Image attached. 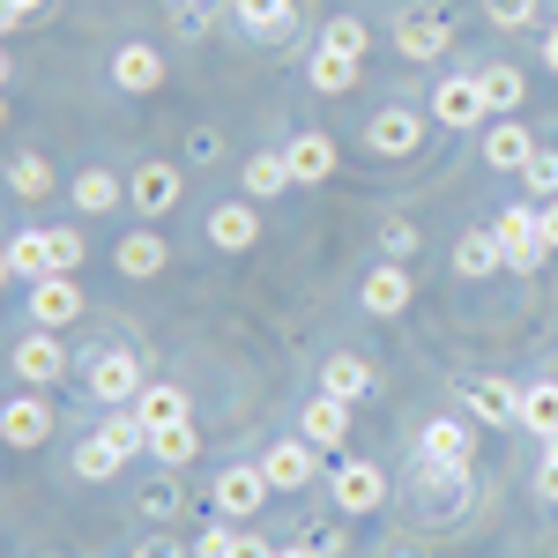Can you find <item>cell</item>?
Segmentation results:
<instances>
[{
	"mask_svg": "<svg viewBox=\"0 0 558 558\" xmlns=\"http://www.w3.org/2000/svg\"><path fill=\"white\" fill-rule=\"evenodd\" d=\"M544 68H551V75H558V31H551V38H544Z\"/></svg>",
	"mask_w": 558,
	"mask_h": 558,
	"instance_id": "obj_46",
	"label": "cell"
},
{
	"mask_svg": "<svg viewBox=\"0 0 558 558\" xmlns=\"http://www.w3.org/2000/svg\"><path fill=\"white\" fill-rule=\"evenodd\" d=\"M529 157H536L529 120H514V112H507V120H492V134H484V165H492V172H521Z\"/></svg>",
	"mask_w": 558,
	"mask_h": 558,
	"instance_id": "obj_11",
	"label": "cell"
},
{
	"mask_svg": "<svg viewBox=\"0 0 558 558\" xmlns=\"http://www.w3.org/2000/svg\"><path fill=\"white\" fill-rule=\"evenodd\" d=\"M45 239H52V268H60V276L83 268V231H45Z\"/></svg>",
	"mask_w": 558,
	"mask_h": 558,
	"instance_id": "obj_38",
	"label": "cell"
},
{
	"mask_svg": "<svg viewBox=\"0 0 558 558\" xmlns=\"http://www.w3.org/2000/svg\"><path fill=\"white\" fill-rule=\"evenodd\" d=\"M15 8H23V15H38V8H45V0H15Z\"/></svg>",
	"mask_w": 558,
	"mask_h": 558,
	"instance_id": "obj_49",
	"label": "cell"
},
{
	"mask_svg": "<svg viewBox=\"0 0 558 558\" xmlns=\"http://www.w3.org/2000/svg\"><path fill=\"white\" fill-rule=\"evenodd\" d=\"M305 83L320 89V97H343V89L357 83V60H350V52H336V45H313V60H305Z\"/></svg>",
	"mask_w": 558,
	"mask_h": 558,
	"instance_id": "obj_20",
	"label": "cell"
},
{
	"mask_svg": "<svg viewBox=\"0 0 558 558\" xmlns=\"http://www.w3.org/2000/svg\"><path fill=\"white\" fill-rule=\"evenodd\" d=\"M507 268V246H499V231H470L462 246H454V276H499Z\"/></svg>",
	"mask_w": 558,
	"mask_h": 558,
	"instance_id": "obj_25",
	"label": "cell"
},
{
	"mask_svg": "<svg viewBox=\"0 0 558 558\" xmlns=\"http://www.w3.org/2000/svg\"><path fill=\"white\" fill-rule=\"evenodd\" d=\"M476 89H484V112H521V97H529V83H521V68H507V60H492V68H476Z\"/></svg>",
	"mask_w": 558,
	"mask_h": 558,
	"instance_id": "obj_19",
	"label": "cell"
},
{
	"mask_svg": "<svg viewBox=\"0 0 558 558\" xmlns=\"http://www.w3.org/2000/svg\"><path fill=\"white\" fill-rule=\"evenodd\" d=\"M128 410H134V417H142L149 432H157V425H179V417H186V395H179L172 380H149V387H142V395L128 402Z\"/></svg>",
	"mask_w": 558,
	"mask_h": 558,
	"instance_id": "obj_23",
	"label": "cell"
},
{
	"mask_svg": "<svg viewBox=\"0 0 558 558\" xmlns=\"http://www.w3.org/2000/svg\"><path fill=\"white\" fill-rule=\"evenodd\" d=\"M0 120H8V105H0Z\"/></svg>",
	"mask_w": 558,
	"mask_h": 558,
	"instance_id": "obj_52",
	"label": "cell"
},
{
	"mask_svg": "<svg viewBox=\"0 0 558 558\" xmlns=\"http://www.w3.org/2000/svg\"><path fill=\"white\" fill-rule=\"evenodd\" d=\"M470 425L462 417H432L425 432H417V462H425V476H462L470 470Z\"/></svg>",
	"mask_w": 558,
	"mask_h": 558,
	"instance_id": "obj_2",
	"label": "cell"
},
{
	"mask_svg": "<svg viewBox=\"0 0 558 558\" xmlns=\"http://www.w3.org/2000/svg\"><path fill=\"white\" fill-rule=\"evenodd\" d=\"M120 194H128V186H120V179H112V172H83V179H75V209H83V216L112 209Z\"/></svg>",
	"mask_w": 558,
	"mask_h": 558,
	"instance_id": "obj_33",
	"label": "cell"
},
{
	"mask_svg": "<svg viewBox=\"0 0 558 558\" xmlns=\"http://www.w3.org/2000/svg\"><path fill=\"white\" fill-rule=\"evenodd\" d=\"M172 15H179V31H186V38H202V31H209V0H172Z\"/></svg>",
	"mask_w": 558,
	"mask_h": 558,
	"instance_id": "obj_39",
	"label": "cell"
},
{
	"mask_svg": "<svg viewBox=\"0 0 558 558\" xmlns=\"http://www.w3.org/2000/svg\"><path fill=\"white\" fill-rule=\"evenodd\" d=\"M320 45H336V52H350V60H365V23H357V15H336V23L320 31Z\"/></svg>",
	"mask_w": 558,
	"mask_h": 558,
	"instance_id": "obj_36",
	"label": "cell"
},
{
	"mask_svg": "<svg viewBox=\"0 0 558 558\" xmlns=\"http://www.w3.org/2000/svg\"><path fill=\"white\" fill-rule=\"evenodd\" d=\"M268 492H276L268 470H223L209 499H216V514H223V521H254L260 507H268Z\"/></svg>",
	"mask_w": 558,
	"mask_h": 558,
	"instance_id": "obj_3",
	"label": "cell"
},
{
	"mask_svg": "<svg viewBox=\"0 0 558 558\" xmlns=\"http://www.w3.org/2000/svg\"><path fill=\"white\" fill-rule=\"evenodd\" d=\"M536 8H544V0H484V15H492L499 31H529V23H536Z\"/></svg>",
	"mask_w": 558,
	"mask_h": 558,
	"instance_id": "obj_37",
	"label": "cell"
},
{
	"mask_svg": "<svg viewBox=\"0 0 558 558\" xmlns=\"http://www.w3.org/2000/svg\"><path fill=\"white\" fill-rule=\"evenodd\" d=\"M194 447H202V439H194V417H179V425H157V432H149V454H157L165 470H186V462H194Z\"/></svg>",
	"mask_w": 558,
	"mask_h": 558,
	"instance_id": "obj_29",
	"label": "cell"
},
{
	"mask_svg": "<svg viewBox=\"0 0 558 558\" xmlns=\"http://www.w3.org/2000/svg\"><path fill=\"white\" fill-rule=\"evenodd\" d=\"M15 23H23V8H15V0H0V31H15Z\"/></svg>",
	"mask_w": 558,
	"mask_h": 558,
	"instance_id": "obj_45",
	"label": "cell"
},
{
	"mask_svg": "<svg viewBox=\"0 0 558 558\" xmlns=\"http://www.w3.org/2000/svg\"><path fill=\"white\" fill-rule=\"evenodd\" d=\"M231 558H276V544H260V536H239V544H231Z\"/></svg>",
	"mask_w": 558,
	"mask_h": 558,
	"instance_id": "obj_43",
	"label": "cell"
},
{
	"mask_svg": "<svg viewBox=\"0 0 558 558\" xmlns=\"http://www.w3.org/2000/svg\"><path fill=\"white\" fill-rule=\"evenodd\" d=\"M365 387H373V365L365 357H328L320 365V395H336V402H357Z\"/></svg>",
	"mask_w": 558,
	"mask_h": 558,
	"instance_id": "obj_27",
	"label": "cell"
},
{
	"mask_svg": "<svg viewBox=\"0 0 558 558\" xmlns=\"http://www.w3.org/2000/svg\"><path fill=\"white\" fill-rule=\"evenodd\" d=\"M492 231H499V246H507V268H521V276H529L536 260L551 254V246H544V216H536V209H521V202H514L507 216H499Z\"/></svg>",
	"mask_w": 558,
	"mask_h": 558,
	"instance_id": "obj_4",
	"label": "cell"
},
{
	"mask_svg": "<svg viewBox=\"0 0 558 558\" xmlns=\"http://www.w3.org/2000/svg\"><path fill=\"white\" fill-rule=\"evenodd\" d=\"M357 299H365V313H380V320H387V313H402V305H410V276H402V260H387V268H373Z\"/></svg>",
	"mask_w": 558,
	"mask_h": 558,
	"instance_id": "obj_21",
	"label": "cell"
},
{
	"mask_svg": "<svg viewBox=\"0 0 558 558\" xmlns=\"http://www.w3.org/2000/svg\"><path fill=\"white\" fill-rule=\"evenodd\" d=\"M395 45H402V60H439L454 31H447V15H432V8H410L402 23H395Z\"/></svg>",
	"mask_w": 558,
	"mask_h": 558,
	"instance_id": "obj_7",
	"label": "cell"
},
{
	"mask_svg": "<svg viewBox=\"0 0 558 558\" xmlns=\"http://www.w3.org/2000/svg\"><path fill=\"white\" fill-rule=\"evenodd\" d=\"M0 83H8V60H0Z\"/></svg>",
	"mask_w": 558,
	"mask_h": 558,
	"instance_id": "obj_51",
	"label": "cell"
},
{
	"mask_svg": "<svg viewBox=\"0 0 558 558\" xmlns=\"http://www.w3.org/2000/svg\"><path fill=\"white\" fill-rule=\"evenodd\" d=\"M142 558H179V551H172V544H149V551H142Z\"/></svg>",
	"mask_w": 558,
	"mask_h": 558,
	"instance_id": "obj_48",
	"label": "cell"
},
{
	"mask_svg": "<svg viewBox=\"0 0 558 558\" xmlns=\"http://www.w3.org/2000/svg\"><path fill=\"white\" fill-rule=\"evenodd\" d=\"M343 432H350V402H336V395H313V402H305L299 439H313V447H343Z\"/></svg>",
	"mask_w": 558,
	"mask_h": 558,
	"instance_id": "obj_18",
	"label": "cell"
},
{
	"mask_svg": "<svg viewBox=\"0 0 558 558\" xmlns=\"http://www.w3.org/2000/svg\"><path fill=\"white\" fill-rule=\"evenodd\" d=\"M291 186V165L276 157V149H260V157H246V194L254 202H268V194H283Z\"/></svg>",
	"mask_w": 558,
	"mask_h": 558,
	"instance_id": "obj_31",
	"label": "cell"
},
{
	"mask_svg": "<svg viewBox=\"0 0 558 558\" xmlns=\"http://www.w3.org/2000/svg\"><path fill=\"white\" fill-rule=\"evenodd\" d=\"M432 120H439V128H476V120H484V89H476V75H447V83L432 89Z\"/></svg>",
	"mask_w": 558,
	"mask_h": 558,
	"instance_id": "obj_10",
	"label": "cell"
},
{
	"mask_svg": "<svg viewBox=\"0 0 558 558\" xmlns=\"http://www.w3.org/2000/svg\"><path fill=\"white\" fill-rule=\"evenodd\" d=\"M75 313H83V283H75V276L52 268V276L31 283V320H38V328H68Z\"/></svg>",
	"mask_w": 558,
	"mask_h": 558,
	"instance_id": "obj_5",
	"label": "cell"
},
{
	"mask_svg": "<svg viewBox=\"0 0 558 558\" xmlns=\"http://www.w3.org/2000/svg\"><path fill=\"white\" fill-rule=\"evenodd\" d=\"M276 558H320V551H313V544H283Z\"/></svg>",
	"mask_w": 558,
	"mask_h": 558,
	"instance_id": "obj_47",
	"label": "cell"
},
{
	"mask_svg": "<svg viewBox=\"0 0 558 558\" xmlns=\"http://www.w3.org/2000/svg\"><path fill=\"white\" fill-rule=\"evenodd\" d=\"M112 83L120 89H134V97H142V89H157L165 83V52H157V45H120V52H112Z\"/></svg>",
	"mask_w": 558,
	"mask_h": 558,
	"instance_id": "obj_13",
	"label": "cell"
},
{
	"mask_svg": "<svg viewBox=\"0 0 558 558\" xmlns=\"http://www.w3.org/2000/svg\"><path fill=\"white\" fill-rule=\"evenodd\" d=\"M8 268H15L23 283L52 276V239H45V231H15V239H8Z\"/></svg>",
	"mask_w": 558,
	"mask_h": 558,
	"instance_id": "obj_26",
	"label": "cell"
},
{
	"mask_svg": "<svg viewBox=\"0 0 558 558\" xmlns=\"http://www.w3.org/2000/svg\"><path fill=\"white\" fill-rule=\"evenodd\" d=\"M231 15H239L254 38H283V31L299 23V8H291V0H231Z\"/></svg>",
	"mask_w": 558,
	"mask_h": 558,
	"instance_id": "obj_24",
	"label": "cell"
},
{
	"mask_svg": "<svg viewBox=\"0 0 558 558\" xmlns=\"http://www.w3.org/2000/svg\"><path fill=\"white\" fill-rule=\"evenodd\" d=\"M60 373H68V350L52 343V328H38V336H23V343H15V380L52 387Z\"/></svg>",
	"mask_w": 558,
	"mask_h": 558,
	"instance_id": "obj_12",
	"label": "cell"
},
{
	"mask_svg": "<svg viewBox=\"0 0 558 558\" xmlns=\"http://www.w3.org/2000/svg\"><path fill=\"white\" fill-rule=\"evenodd\" d=\"M536 492L558 507V454H544V462H536Z\"/></svg>",
	"mask_w": 558,
	"mask_h": 558,
	"instance_id": "obj_42",
	"label": "cell"
},
{
	"mask_svg": "<svg viewBox=\"0 0 558 558\" xmlns=\"http://www.w3.org/2000/svg\"><path fill=\"white\" fill-rule=\"evenodd\" d=\"M462 402H470V417H484V425H521V387H507V380H470Z\"/></svg>",
	"mask_w": 558,
	"mask_h": 558,
	"instance_id": "obj_15",
	"label": "cell"
},
{
	"mask_svg": "<svg viewBox=\"0 0 558 558\" xmlns=\"http://www.w3.org/2000/svg\"><path fill=\"white\" fill-rule=\"evenodd\" d=\"M521 186L544 194V202H558V149H536V157L521 165Z\"/></svg>",
	"mask_w": 558,
	"mask_h": 558,
	"instance_id": "obj_35",
	"label": "cell"
},
{
	"mask_svg": "<svg viewBox=\"0 0 558 558\" xmlns=\"http://www.w3.org/2000/svg\"><path fill=\"white\" fill-rule=\"evenodd\" d=\"M142 357L134 350H89V395L105 402V410H128L134 395H142Z\"/></svg>",
	"mask_w": 558,
	"mask_h": 558,
	"instance_id": "obj_1",
	"label": "cell"
},
{
	"mask_svg": "<svg viewBox=\"0 0 558 558\" xmlns=\"http://www.w3.org/2000/svg\"><path fill=\"white\" fill-rule=\"evenodd\" d=\"M0 439H8V447H45V439H52V402H45V395H15V402L0 410Z\"/></svg>",
	"mask_w": 558,
	"mask_h": 558,
	"instance_id": "obj_6",
	"label": "cell"
},
{
	"mask_svg": "<svg viewBox=\"0 0 558 558\" xmlns=\"http://www.w3.org/2000/svg\"><path fill=\"white\" fill-rule=\"evenodd\" d=\"M209 239H216V246H223V254H246V246H254V239H260L254 209H246V202H223V209L209 216Z\"/></svg>",
	"mask_w": 558,
	"mask_h": 558,
	"instance_id": "obj_22",
	"label": "cell"
},
{
	"mask_svg": "<svg viewBox=\"0 0 558 558\" xmlns=\"http://www.w3.org/2000/svg\"><path fill=\"white\" fill-rule=\"evenodd\" d=\"M380 246H387L395 260H410V254H417V231H410V223H387V239H380Z\"/></svg>",
	"mask_w": 558,
	"mask_h": 558,
	"instance_id": "obj_41",
	"label": "cell"
},
{
	"mask_svg": "<svg viewBox=\"0 0 558 558\" xmlns=\"http://www.w3.org/2000/svg\"><path fill=\"white\" fill-rule=\"evenodd\" d=\"M8 186H15L23 202H38V194H52V165H45V157H15V165H8Z\"/></svg>",
	"mask_w": 558,
	"mask_h": 558,
	"instance_id": "obj_34",
	"label": "cell"
},
{
	"mask_svg": "<svg viewBox=\"0 0 558 558\" xmlns=\"http://www.w3.org/2000/svg\"><path fill=\"white\" fill-rule=\"evenodd\" d=\"M179 186H186V179H179L172 165H142V172H134V186H128V202L142 216H165L179 202Z\"/></svg>",
	"mask_w": 558,
	"mask_h": 558,
	"instance_id": "obj_17",
	"label": "cell"
},
{
	"mask_svg": "<svg viewBox=\"0 0 558 558\" xmlns=\"http://www.w3.org/2000/svg\"><path fill=\"white\" fill-rule=\"evenodd\" d=\"M544 246H551V254H558V202H551V209H544Z\"/></svg>",
	"mask_w": 558,
	"mask_h": 558,
	"instance_id": "obj_44",
	"label": "cell"
},
{
	"mask_svg": "<svg viewBox=\"0 0 558 558\" xmlns=\"http://www.w3.org/2000/svg\"><path fill=\"white\" fill-rule=\"evenodd\" d=\"M365 142H373L380 157H410V149L425 142V120H417L410 105H380V112H373V128H365Z\"/></svg>",
	"mask_w": 558,
	"mask_h": 558,
	"instance_id": "obj_8",
	"label": "cell"
},
{
	"mask_svg": "<svg viewBox=\"0 0 558 558\" xmlns=\"http://www.w3.org/2000/svg\"><path fill=\"white\" fill-rule=\"evenodd\" d=\"M120 462H128V454H120V447H112L105 432L75 447V476H89V484H105V476H120Z\"/></svg>",
	"mask_w": 558,
	"mask_h": 558,
	"instance_id": "obj_30",
	"label": "cell"
},
{
	"mask_svg": "<svg viewBox=\"0 0 558 558\" xmlns=\"http://www.w3.org/2000/svg\"><path fill=\"white\" fill-rule=\"evenodd\" d=\"M313 454H320L313 439H276L260 470H268V484H276V492H299L305 476H313Z\"/></svg>",
	"mask_w": 558,
	"mask_h": 558,
	"instance_id": "obj_16",
	"label": "cell"
},
{
	"mask_svg": "<svg viewBox=\"0 0 558 558\" xmlns=\"http://www.w3.org/2000/svg\"><path fill=\"white\" fill-rule=\"evenodd\" d=\"M120 268H128V276H157V268H165V239H157V231L120 239Z\"/></svg>",
	"mask_w": 558,
	"mask_h": 558,
	"instance_id": "obj_32",
	"label": "cell"
},
{
	"mask_svg": "<svg viewBox=\"0 0 558 558\" xmlns=\"http://www.w3.org/2000/svg\"><path fill=\"white\" fill-rule=\"evenodd\" d=\"M231 544H239V536H231V529H223V514H216V529L194 544V558H231Z\"/></svg>",
	"mask_w": 558,
	"mask_h": 558,
	"instance_id": "obj_40",
	"label": "cell"
},
{
	"mask_svg": "<svg viewBox=\"0 0 558 558\" xmlns=\"http://www.w3.org/2000/svg\"><path fill=\"white\" fill-rule=\"evenodd\" d=\"M283 165H291V186H313V179L336 172V142L328 134H291L283 142Z\"/></svg>",
	"mask_w": 558,
	"mask_h": 558,
	"instance_id": "obj_14",
	"label": "cell"
},
{
	"mask_svg": "<svg viewBox=\"0 0 558 558\" xmlns=\"http://www.w3.org/2000/svg\"><path fill=\"white\" fill-rule=\"evenodd\" d=\"M521 432H536V439H551V432H558V380L521 387Z\"/></svg>",
	"mask_w": 558,
	"mask_h": 558,
	"instance_id": "obj_28",
	"label": "cell"
},
{
	"mask_svg": "<svg viewBox=\"0 0 558 558\" xmlns=\"http://www.w3.org/2000/svg\"><path fill=\"white\" fill-rule=\"evenodd\" d=\"M8 276H15V268H8V254H0V283H8Z\"/></svg>",
	"mask_w": 558,
	"mask_h": 558,
	"instance_id": "obj_50",
	"label": "cell"
},
{
	"mask_svg": "<svg viewBox=\"0 0 558 558\" xmlns=\"http://www.w3.org/2000/svg\"><path fill=\"white\" fill-rule=\"evenodd\" d=\"M380 499H387L380 462H343V470H336V507H343V514H373Z\"/></svg>",
	"mask_w": 558,
	"mask_h": 558,
	"instance_id": "obj_9",
	"label": "cell"
}]
</instances>
